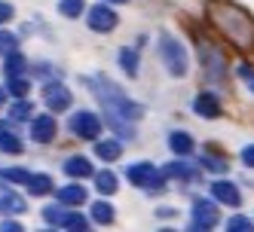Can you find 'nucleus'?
Masks as SVG:
<instances>
[{"label": "nucleus", "mask_w": 254, "mask_h": 232, "mask_svg": "<svg viewBox=\"0 0 254 232\" xmlns=\"http://www.w3.org/2000/svg\"><path fill=\"white\" fill-rule=\"evenodd\" d=\"M208 19L227 40H233L239 49H251L254 46V22H251V15L245 9L227 3V0H208Z\"/></svg>", "instance_id": "1"}, {"label": "nucleus", "mask_w": 254, "mask_h": 232, "mask_svg": "<svg viewBox=\"0 0 254 232\" xmlns=\"http://www.w3.org/2000/svg\"><path fill=\"white\" fill-rule=\"evenodd\" d=\"M89 89H92V95L101 101V107L111 116H120V119H138L141 116V107L135 101H129L120 89L111 83V80H104V77H86Z\"/></svg>", "instance_id": "2"}, {"label": "nucleus", "mask_w": 254, "mask_h": 232, "mask_svg": "<svg viewBox=\"0 0 254 232\" xmlns=\"http://www.w3.org/2000/svg\"><path fill=\"white\" fill-rule=\"evenodd\" d=\"M159 58H162V64H166V70L172 77H184L187 74V52L181 46V40L169 37V34L159 37Z\"/></svg>", "instance_id": "3"}, {"label": "nucleus", "mask_w": 254, "mask_h": 232, "mask_svg": "<svg viewBox=\"0 0 254 232\" xmlns=\"http://www.w3.org/2000/svg\"><path fill=\"white\" fill-rule=\"evenodd\" d=\"M199 58H202V74L208 83H224L227 80V61L211 43H199Z\"/></svg>", "instance_id": "4"}, {"label": "nucleus", "mask_w": 254, "mask_h": 232, "mask_svg": "<svg viewBox=\"0 0 254 232\" xmlns=\"http://www.w3.org/2000/svg\"><path fill=\"white\" fill-rule=\"evenodd\" d=\"M70 132H74L77 138H83V140H95V138L101 135V122H98L95 113L80 110V113L70 116Z\"/></svg>", "instance_id": "5"}, {"label": "nucleus", "mask_w": 254, "mask_h": 232, "mask_svg": "<svg viewBox=\"0 0 254 232\" xmlns=\"http://www.w3.org/2000/svg\"><path fill=\"white\" fill-rule=\"evenodd\" d=\"M86 19H89V28H92V31H101V34H107V31H114L117 28V12L111 9V6H92V9H89V15H86Z\"/></svg>", "instance_id": "6"}, {"label": "nucleus", "mask_w": 254, "mask_h": 232, "mask_svg": "<svg viewBox=\"0 0 254 232\" xmlns=\"http://www.w3.org/2000/svg\"><path fill=\"white\" fill-rule=\"evenodd\" d=\"M43 217H46V223H59V226H64V229H86L89 223H86V217H80V214H70V211H56V208H43Z\"/></svg>", "instance_id": "7"}, {"label": "nucleus", "mask_w": 254, "mask_h": 232, "mask_svg": "<svg viewBox=\"0 0 254 232\" xmlns=\"http://www.w3.org/2000/svg\"><path fill=\"white\" fill-rule=\"evenodd\" d=\"M59 126L52 116H31V138L37 140V144H49L52 138H56Z\"/></svg>", "instance_id": "8"}, {"label": "nucleus", "mask_w": 254, "mask_h": 232, "mask_svg": "<svg viewBox=\"0 0 254 232\" xmlns=\"http://www.w3.org/2000/svg\"><path fill=\"white\" fill-rule=\"evenodd\" d=\"M126 177L135 184V186H156V168L150 162H138V165H129V171H126Z\"/></svg>", "instance_id": "9"}, {"label": "nucleus", "mask_w": 254, "mask_h": 232, "mask_svg": "<svg viewBox=\"0 0 254 232\" xmlns=\"http://www.w3.org/2000/svg\"><path fill=\"white\" fill-rule=\"evenodd\" d=\"M43 98H46V104H49V110H67L70 107V92L64 86H59V83H49L46 86V92H43Z\"/></svg>", "instance_id": "10"}, {"label": "nucleus", "mask_w": 254, "mask_h": 232, "mask_svg": "<svg viewBox=\"0 0 254 232\" xmlns=\"http://www.w3.org/2000/svg\"><path fill=\"white\" fill-rule=\"evenodd\" d=\"M211 195H214L217 202L230 205V208H239V205H242V195H239V189H236L233 184H227V181H214V184H211Z\"/></svg>", "instance_id": "11"}, {"label": "nucleus", "mask_w": 254, "mask_h": 232, "mask_svg": "<svg viewBox=\"0 0 254 232\" xmlns=\"http://www.w3.org/2000/svg\"><path fill=\"white\" fill-rule=\"evenodd\" d=\"M0 211H6V214H22L25 211V199L19 192H12L6 184H0Z\"/></svg>", "instance_id": "12"}, {"label": "nucleus", "mask_w": 254, "mask_h": 232, "mask_svg": "<svg viewBox=\"0 0 254 232\" xmlns=\"http://www.w3.org/2000/svg\"><path fill=\"white\" fill-rule=\"evenodd\" d=\"M193 107H196V113L205 116V119H217V116H221V104H217V98L211 92H202V95L196 98Z\"/></svg>", "instance_id": "13"}, {"label": "nucleus", "mask_w": 254, "mask_h": 232, "mask_svg": "<svg viewBox=\"0 0 254 232\" xmlns=\"http://www.w3.org/2000/svg\"><path fill=\"white\" fill-rule=\"evenodd\" d=\"M193 217H196V226H217V211H214V205L205 202V199H199V202L193 205Z\"/></svg>", "instance_id": "14"}, {"label": "nucleus", "mask_w": 254, "mask_h": 232, "mask_svg": "<svg viewBox=\"0 0 254 232\" xmlns=\"http://www.w3.org/2000/svg\"><path fill=\"white\" fill-rule=\"evenodd\" d=\"M64 174H70V177H89V174H92V162L83 159V156H70L67 162H64Z\"/></svg>", "instance_id": "15"}, {"label": "nucleus", "mask_w": 254, "mask_h": 232, "mask_svg": "<svg viewBox=\"0 0 254 232\" xmlns=\"http://www.w3.org/2000/svg\"><path fill=\"white\" fill-rule=\"evenodd\" d=\"M169 147H172V153H178V156H187V153H193V138H190L187 132H175V135L169 138Z\"/></svg>", "instance_id": "16"}, {"label": "nucleus", "mask_w": 254, "mask_h": 232, "mask_svg": "<svg viewBox=\"0 0 254 232\" xmlns=\"http://www.w3.org/2000/svg\"><path fill=\"white\" fill-rule=\"evenodd\" d=\"M199 162H202V168H208V171H214V174H221V171H227L230 168V159H224V156H217V153H202V159H199Z\"/></svg>", "instance_id": "17"}, {"label": "nucleus", "mask_w": 254, "mask_h": 232, "mask_svg": "<svg viewBox=\"0 0 254 232\" xmlns=\"http://www.w3.org/2000/svg\"><path fill=\"white\" fill-rule=\"evenodd\" d=\"M59 202L62 205H83L86 202V189L83 186H64V189H59Z\"/></svg>", "instance_id": "18"}, {"label": "nucleus", "mask_w": 254, "mask_h": 232, "mask_svg": "<svg viewBox=\"0 0 254 232\" xmlns=\"http://www.w3.org/2000/svg\"><path fill=\"white\" fill-rule=\"evenodd\" d=\"M95 153H98V159H104V162H114V159H120V144L117 140H98Z\"/></svg>", "instance_id": "19"}, {"label": "nucleus", "mask_w": 254, "mask_h": 232, "mask_svg": "<svg viewBox=\"0 0 254 232\" xmlns=\"http://www.w3.org/2000/svg\"><path fill=\"white\" fill-rule=\"evenodd\" d=\"M28 189H31L34 195H46V192L52 189V181H49L46 174H31V177H28Z\"/></svg>", "instance_id": "20"}, {"label": "nucleus", "mask_w": 254, "mask_h": 232, "mask_svg": "<svg viewBox=\"0 0 254 232\" xmlns=\"http://www.w3.org/2000/svg\"><path fill=\"white\" fill-rule=\"evenodd\" d=\"M120 64H123V70H126L129 77H135V74H138V52L120 49Z\"/></svg>", "instance_id": "21"}, {"label": "nucleus", "mask_w": 254, "mask_h": 232, "mask_svg": "<svg viewBox=\"0 0 254 232\" xmlns=\"http://www.w3.org/2000/svg\"><path fill=\"white\" fill-rule=\"evenodd\" d=\"M92 220L95 223H114V208L107 202H95L92 205Z\"/></svg>", "instance_id": "22"}, {"label": "nucleus", "mask_w": 254, "mask_h": 232, "mask_svg": "<svg viewBox=\"0 0 254 232\" xmlns=\"http://www.w3.org/2000/svg\"><path fill=\"white\" fill-rule=\"evenodd\" d=\"M95 186H98V192H117V177L111 174V171H101V174H95Z\"/></svg>", "instance_id": "23"}, {"label": "nucleus", "mask_w": 254, "mask_h": 232, "mask_svg": "<svg viewBox=\"0 0 254 232\" xmlns=\"http://www.w3.org/2000/svg\"><path fill=\"white\" fill-rule=\"evenodd\" d=\"M0 150L3 153H22V140L12 132H0Z\"/></svg>", "instance_id": "24"}, {"label": "nucleus", "mask_w": 254, "mask_h": 232, "mask_svg": "<svg viewBox=\"0 0 254 232\" xmlns=\"http://www.w3.org/2000/svg\"><path fill=\"white\" fill-rule=\"evenodd\" d=\"M83 0H62V3H59V12L64 15V19H77V15L83 12Z\"/></svg>", "instance_id": "25"}, {"label": "nucleus", "mask_w": 254, "mask_h": 232, "mask_svg": "<svg viewBox=\"0 0 254 232\" xmlns=\"http://www.w3.org/2000/svg\"><path fill=\"white\" fill-rule=\"evenodd\" d=\"M3 70H6V77H19L22 70H25V58L19 55V52H12V55H6V64H3Z\"/></svg>", "instance_id": "26"}, {"label": "nucleus", "mask_w": 254, "mask_h": 232, "mask_svg": "<svg viewBox=\"0 0 254 232\" xmlns=\"http://www.w3.org/2000/svg\"><path fill=\"white\" fill-rule=\"evenodd\" d=\"M31 110H34V107H31L28 101H15V104L9 107V116H12V119H31Z\"/></svg>", "instance_id": "27"}, {"label": "nucleus", "mask_w": 254, "mask_h": 232, "mask_svg": "<svg viewBox=\"0 0 254 232\" xmlns=\"http://www.w3.org/2000/svg\"><path fill=\"white\" fill-rule=\"evenodd\" d=\"M28 86H31V83H28L25 77H9V92H12V95L25 98V95H28Z\"/></svg>", "instance_id": "28"}, {"label": "nucleus", "mask_w": 254, "mask_h": 232, "mask_svg": "<svg viewBox=\"0 0 254 232\" xmlns=\"http://www.w3.org/2000/svg\"><path fill=\"white\" fill-rule=\"evenodd\" d=\"M3 177H6V181H15V184H28L31 171H22V168H6V171H3Z\"/></svg>", "instance_id": "29"}, {"label": "nucleus", "mask_w": 254, "mask_h": 232, "mask_svg": "<svg viewBox=\"0 0 254 232\" xmlns=\"http://www.w3.org/2000/svg\"><path fill=\"white\" fill-rule=\"evenodd\" d=\"M227 229H254V223L248 217H233V220H227Z\"/></svg>", "instance_id": "30"}, {"label": "nucleus", "mask_w": 254, "mask_h": 232, "mask_svg": "<svg viewBox=\"0 0 254 232\" xmlns=\"http://www.w3.org/2000/svg\"><path fill=\"white\" fill-rule=\"evenodd\" d=\"M239 77L248 83V89L254 92V67H251V64H242V67H239Z\"/></svg>", "instance_id": "31"}, {"label": "nucleus", "mask_w": 254, "mask_h": 232, "mask_svg": "<svg viewBox=\"0 0 254 232\" xmlns=\"http://www.w3.org/2000/svg\"><path fill=\"white\" fill-rule=\"evenodd\" d=\"M9 19H12V6L0 0V25H3V22H9Z\"/></svg>", "instance_id": "32"}, {"label": "nucleus", "mask_w": 254, "mask_h": 232, "mask_svg": "<svg viewBox=\"0 0 254 232\" xmlns=\"http://www.w3.org/2000/svg\"><path fill=\"white\" fill-rule=\"evenodd\" d=\"M0 49H15V37H12V34H0Z\"/></svg>", "instance_id": "33"}, {"label": "nucleus", "mask_w": 254, "mask_h": 232, "mask_svg": "<svg viewBox=\"0 0 254 232\" xmlns=\"http://www.w3.org/2000/svg\"><path fill=\"white\" fill-rule=\"evenodd\" d=\"M242 162H245L248 168H254V147H245V150H242Z\"/></svg>", "instance_id": "34"}, {"label": "nucleus", "mask_w": 254, "mask_h": 232, "mask_svg": "<svg viewBox=\"0 0 254 232\" xmlns=\"http://www.w3.org/2000/svg\"><path fill=\"white\" fill-rule=\"evenodd\" d=\"M107 3H126V0H107Z\"/></svg>", "instance_id": "35"}, {"label": "nucleus", "mask_w": 254, "mask_h": 232, "mask_svg": "<svg viewBox=\"0 0 254 232\" xmlns=\"http://www.w3.org/2000/svg\"><path fill=\"white\" fill-rule=\"evenodd\" d=\"M0 104H3V89H0Z\"/></svg>", "instance_id": "36"}]
</instances>
